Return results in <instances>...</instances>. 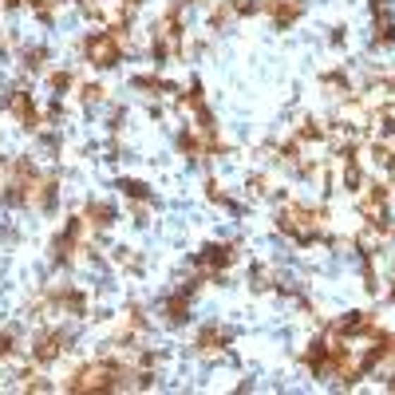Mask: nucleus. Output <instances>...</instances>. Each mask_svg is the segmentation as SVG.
<instances>
[{
	"mask_svg": "<svg viewBox=\"0 0 395 395\" xmlns=\"http://www.w3.org/2000/svg\"><path fill=\"white\" fill-rule=\"evenodd\" d=\"M83 51H87V63H95V68H115L119 59H123V40L107 28L91 32V36L83 40Z\"/></svg>",
	"mask_w": 395,
	"mask_h": 395,
	"instance_id": "nucleus-1",
	"label": "nucleus"
},
{
	"mask_svg": "<svg viewBox=\"0 0 395 395\" xmlns=\"http://www.w3.org/2000/svg\"><path fill=\"white\" fill-rule=\"evenodd\" d=\"M237 261V245H206L202 253H198V265L206 269L209 276H217V273H226L229 265Z\"/></svg>",
	"mask_w": 395,
	"mask_h": 395,
	"instance_id": "nucleus-2",
	"label": "nucleus"
},
{
	"mask_svg": "<svg viewBox=\"0 0 395 395\" xmlns=\"http://www.w3.org/2000/svg\"><path fill=\"white\" fill-rule=\"evenodd\" d=\"M8 111L24 123V130H40L44 127V119H40V107L36 99L28 95V91H16V95H8Z\"/></svg>",
	"mask_w": 395,
	"mask_h": 395,
	"instance_id": "nucleus-3",
	"label": "nucleus"
},
{
	"mask_svg": "<svg viewBox=\"0 0 395 395\" xmlns=\"http://www.w3.org/2000/svg\"><path fill=\"white\" fill-rule=\"evenodd\" d=\"M257 8L269 12L276 28H288V24L300 16V8H305V4H300V0H257Z\"/></svg>",
	"mask_w": 395,
	"mask_h": 395,
	"instance_id": "nucleus-4",
	"label": "nucleus"
},
{
	"mask_svg": "<svg viewBox=\"0 0 395 395\" xmlns=\"http://www.w3.org/2000/svg\"><path fill=\"white\" fill-rule=\"evenodd\" d=\"M221 348H229L226 328H202V332H198V340H194V352L198 356H217Z\"/></svg>",
	"mask_w": 395,
	"mask_h": 395,
	"instance_id": "nucleus-5",
	"label": "nucleus"
},
{
	"mask_svg": "<svg viewBox=\"0 0 395 395\" xmlns=\"http://www.w3.org/2000/svg\"><path fill=\"white\" fill-rule=\"evenodd\" d=\"M83 217H87V226H91V229H107V226H111V217H115V209L103 206V202H91Z\"/></svg>",
	"mask_w": 395,
	"mask_h": 395,
	"instance_id": "nucleus-6",
	"label": "nucleus"
},
{
	"mask_svg": "<svg viewBox=\"0 0 395 395\" xmlns=\"http://www.w3.org/2000/svg\"><path fill=\"white\" fill-rule=\"evenodd\" d=\"M367 150H372V158L379 162V166H395V142H384V138H375Z\"/></svg>",
	"mask_w": 395,
	"mask_h": 395,
	"instance_id": "nucleus-7",
	"label": "nucleus"
},
{
	"mask_svg": "<svg viewBox=\"0 0 395 395\" xmlns=\"http://www.w3.org/2000/svg\"><path fill=\"white\" fill-rule=\"evenodd\" d=\"M79 99H83L87 107H95L99 99H107V91L99 87V83H87V87H79Z\"/></svg>",
	"mask_w": 395,
	"mask_h": 395,
	"instance_id": "nucleus-8",
	"label": "nucleus"
},
{
	"mask_svg": "<svg viewBox=\"0 0 395 395\" xmlns=\"http://www.w3.org/2000/svg\"><path fill=\"white\" fill-rule=\"evenodd\" d=\"M24 59H28V71H48V51L44 48H32Z\"/></svg>",
	"mask_w": 395,
	"mask_h": 395,
	"instance_id": "nucleus-9",
	"label": "nucleus"
},
{
	"mask_svg": "<svg viewBox=\"0 0 395 395\" xmlns=\"http://www.w3.org/2000/svg\"><path fill=\"white\" fill-rule=\"evenodd\" d=\"M51 87H56V91H68L71 87V71H51Z\"/></svg>",
	"mask_w": 395,
	"mask_h": 395,
	"instance_id": "nucleus-10",
	"label": "nucleus"
},
{
	"mask_svg": "<svg viewBox=\"0 0 395 395\" xmlns=\"http://www.w3.org/2000/svg\"><path fill=\"white\" fill-rule=\"evenodd\" d=\"M123 194H127V198H138V202H142V198H147V186H142V182H123Z\"/></svg>",
	"mask_w": 395,
	"mask_h": 395,
	"instance_id": "nucleus-11",
	"label": "nucleus"
},
{
	"mask_svg": "<svg viewBox=\"0 0 395 395\" xmlns=\"http://www.w3.org/2000/svg\"><path fill=\"white\" fill-rule=\"evenodd\" d=\"M119 4H123V8H130V12H135L138 4H142V0H119Z\"/></svg>",
	"mask_w": 395,
	"mask_h": 395,
	"instance_id": "nucleus-12",
	"label": "nucleus"
}]
</instances>
